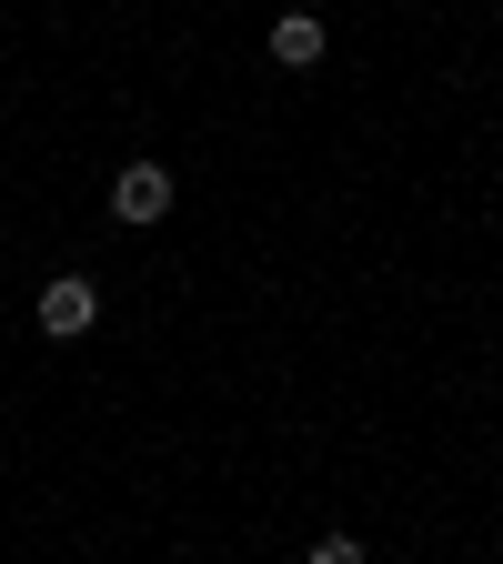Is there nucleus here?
<instances>
[{
  "label": "nucleus",
  "instance_id": "f257e3e1",
  "mask_svg": "<svg viewBox=\"0 0 503 564\" xmlns=\"http://www.w3.org/2000/svg\"><path fill=\"white\" fill-rule=\"evenodd\" d=\"M91 323H101V293H91L81 272H61V282H41V333H51V343H81Z\"/></svg>",
  "mask_w": 503,
  "mask_h": 564
},
{
  "label": "nucleus",
  "instance_id": "f03ea898",
  "mask_svg": "<svg viewBox=\"0 0 503 564\" xmlns=\"http://www.w3.org/2000/svg\"><path fill=\"white\" fill-rule=\"evenodd\" d=\"M111 212H121L131 232L162 223V212H172V172H162V162H121V172H111Z\"/></svg>",
  "mask_w": 503,
  "mask_h": 564
},
{
  "label": "nucleus",
  "instance_id": "7ed1b4c3",
  "mask_svg": "<svg viewBox=\"0 0 503 564\" xmlns=\"http://www.w3.org/2000/svg\"><path fill=\"white\" fill-rule=\"evenodd\" d=\"M272 61H282V70H313V61H322V21H313V11H282V21H272Z\"/></svg>",
  "mask_w": 503,
  "mask_h": 564
},
{
  "label": "nucleus",
  "instance_id": "20e7f679",
  "mask_svg": "<svg viewBox=\"0 0 503 564\" xmlns=\"http://www.w3.org/2000/svg\"><path fill=\"white\" fill-rule=\"evenodd\" d=\"M303 564H373V554H363V544H352V534H322V544H313Z\"/></svg>",
  "mask_w": 503,
  "mask_h": 564
}]
</instances>
